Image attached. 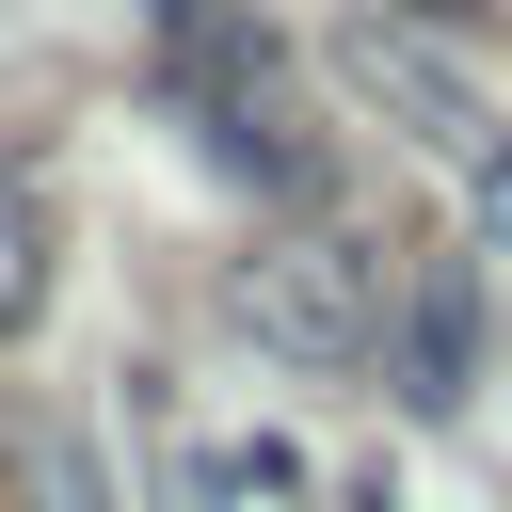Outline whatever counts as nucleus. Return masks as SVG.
<instances>
[{"instance_id":"39448f33","label":"nucleus","mask_w":512,"mask_h":512,"mask_svg":"<svg viewBox=\"0 0 512 512\" xmlns=\"http://www.w3.org/2000/svg\"><path fill=\"white\" fill-rule=\"evenodd\" d=\"M400 16H464V0H400Z\"/></svg>"},{"instance_id":"7ed1b4c3","label":"nucleus","mask_w":512,"mask_h":512,"mask_svg":"<svg viewBox=\"0 0 512 512\" xmlns=\"http://www.w3.org/2000/svg\"><path fill=\"white\" fill-rule=\"evenodd\" d=\"M32 288H48V192H32V176H0V336L32 320Z\"/></svg>"},{"instance_id":"f257e3e1","label":"nucleus","mask_w":512,"mask_h":512,"mask_svg":"<svg viewBox=\"0 0 512 512\" xmlns=\"http://www.w3.org/2000/svg\"><path fill=\"white\" fill-rule=\"evenodd\" d=\"M160 96L208 176L240 192H320V96L256 0H160Z\"/></svg>"},{"instance_id":"20e7f679","label":"nucleus","mask_w":512,"mask_h":512,"mask_svg":"<svg viewBox=\"0 0 512 512\" xmlns=\"http://www.w3.org/2000/svg\"><path fill=\"white\" fill-rule=\"evenodd\" d=\"M48 512H112V480H96V448H48Z\"/></svg>"},{"instance_id":"f03ea898","label":"nucleus","mask_w":512,"mask_h":512,"mask_svg":"<svg viewBox=\"0 0 512 512\" xmlns=\"http://www.w3.org/2000/svg\"><path fill=\"white\" fill-rule=\"evenodd\" d=\"M224 304H240V336H256L272 368H304V384H352L368 336H384V288H368V256H336V240H272V256H240Z\"/></svg>"}]
</instances>
